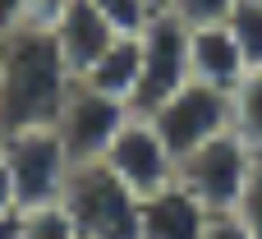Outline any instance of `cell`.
I'll return each mask as SVG.
<instances>
[{
  "label": "cell",
  "instance_id": "cell-17",
  "mask_svg": "<svg viewBox=\"0 0 262 239\" xmlns=\"http://www.w3.org/2000/svg\"><path fill=\"white\" fill-rule=\"evenodd\" d=\"M88 5H92V9H101L120 32H143V23L157 14L147 0H88Z\"/></svg>",
  "mask_w": 262,
  "mask_h": 239
},
{
  "label": "cell",
  "instance_id": "cell-4",
  "mask_svg": "<svg viewBox=\"0 0 262 239\" xmlns=\"http://www.w3.org/2000/svg\"><path fill=\"white\" fill-rule=\"evenodd\" d=\"M253 166H258V157H253L235 134H221V138L203 143L198 152L180 157L175 180H180L212 216H230V212L239 207V198H244V184H249Z\"/></svg>",
  "mask_w": 262,
  "mask_h": 239
},
{
  "label": "cell",
  "instance_id": "cell-24",
  "mask_svg": "<svg viewBox=\"0 0 262 239\" xmlns=\"http://www.w3.org/2000/svg\"><path fill=\"white\" fill-rule=\"evenodd\" d=\"M147 5H152V9H166V0H147Z\"/></svg>",
  "mask_w": 262,
  "mask_h": 239
},
{
  "label": "cell",
  "instance_id": "cell-5",
  "mask_svg": "<svg viewBox=\"0 0 262 239\" xmlns=\"http://www.w3.org/2000/svg\"><path fill=\"white\" fill-rule=\"evenodd\" d=\"M138 41H143V60H138V88L129 106L138 115H152L161 101H170L189 83V28L175 14L157 9L143 23Z\"/></svg>",
  "mask_w": 262,
  "mask_h": 239
},
{
  "label": "cell",
  "instance_id": "cell-9",
  "mask_svg": "<svg viewBox=\"0 0 262 239\" xmlns=\"http://www.w3.org/2000/svg\"><path fill=\"white\" fill-rule=\"evenodd\" d=\"M212 221L216 216L180 180L161 193L138 198V239H207Z\"/></svg>",
  "mask_w": 262,
  "mask_h": 239
},
{
  "label": "cell",
  "instance_id": "cell-3",
  "mask_svg": "<svg viewBox=\"0 0 262 239\" xmlns=\"http://www.w3.org/2000/svg\"><path fill=\"white\" fill-rule=\"evenodd\" d=\"M0 152H5V166H9V184H14V203H18V212L60 203L74 161H69L64 143H60L55 124H51V129H23V134H9V138H0Z\"/></svg>",
  "mask_w": 262,
  "mask_h": 239
},
{
  "label": "cell",
  "instance_id": "cell-16",
  "mask_svg": "<svg viewBox=\"0 0 262 239\" xmlns=\"http://www.w3.org/2000/svg\"><path fill=\"white\" fill-rule=\"evenodd\" d=\"M239 0H166V14H175L184 28H216L230 18Z\"/></svg>",
  "mask_w": 262,
  "mask_h": 239
},
{
  "label": "cell",
  "instance_id": "cell-11",
  "mask_svg": "<svg viewBox=\"0 0 262 239\" xmlns=\"http://www.w3.org/2000/svg\"><path fill=\"white\" fill-rule=\"evenodd\" d=\"M244 74H249L244 51L235 46V37H230L226 23H216V28H189V78L193 83L230 92Z\"/></svg>",
  "mask_w": 262,
  "mask_h": 239
},
{
  "label": "cell",
  "instance_id": "cell-1",
  "mask_svg": "<svg viewBox=\"0 0 262 239\" xmlns=\"http://www.w3.org/2000/svg\"><path fill=\"white\" fill-rule=\"evenodd\" d=\"M74 88L69 64L46 28L28 23L0 41V138L23 129H51Z\"/></svg>",
  "mask_w": 262,
  "mask_h": 239
},
{
  "label": "cell",
  "instance_id": "cell-12",
  "mask_svg": "<svg viewBox=\"0 0 262 239\" xmlns=\"http://www.w3.org/2000/svg\"><path fill=\"white\" fill-rule=\"evenodd\" d=\"M138 60H143V41H138V32H120L111 46H106V55L88 69V74H78V83H88V88H97V92H106V97H115V101H134V88H138ZM134 111V106H129Z\"/></svg>",
  "mask_w": 262,
  "mask_h": 239
},
{
  "label": "cell",
  "instance_id": "cell-20",
  "mask_svg": "<svg viewBox=\"0 0 262 239\" xmlns=\"http://www.w3.org/2000/svg\"><path fill=\"white\" fill-rule=\"evenodd\" d=\"M69 5H74V0H32V23H37V28H51Z\"/></svg>",
  "mask_w": 262,
  "mask_h": 239
},
{
  "label": "cell",
  "instance_id": "cell-10",
  "mask_svg": "<svg viewBox=\"0 0 262 239\" xmlns=\"http://www.w3.org/2000/svg\"><path fill=\"white\" fill-rule=\"evenodd\" d=\"M51 41L60 46V60L69 64V74L78 78V74H88L101 55H106V46L120 37V28L101 14V9H92L88 0H74L51 28Z\"/></svg>",
  "mask_w": 262,
  "mask_h": 239
},
{
  "label": "cell",
  "instance_id": "cell-23",
  "mask_svg": "<svg viewBox=\"0 0 262 239\" xmlns=\"http://www.w3.org/2000/svg\"><path fill=\"white\" fill-rule=\"evenodd\" d=\"M0 239H23V226H18V212L0 216Z\"/></svg>",
  "mask_w": 262,
  "mask_h": 239
},
{
  "label": "cell",
  "instance_id": "cell-2",
  "mask_svg": "<svg viewBox=\"0 0 262 239\" xmlns=\"http://www.w3.org/2000/svg\"><path fill=\"white\" fill-rule=\"evenodd\" d=\"M60 207L78 239H138V193H129L106 161H78L64 180Z\"/></svg>",
  "mask_w": 262,
  "mask_h": 239
},
{
  "label": "cell",
  "instance_id": "cell-18",
  "mask_svg": "<svg viewBox=\"0 0 262 239\" xmlns=\"http://www.w3.org/2000/svg\"><path fill=\"white\" fill-rule=\"evenodd\" d=\"M230 216L249 230V239H262V157H258V166H253V175H249V184H244L239 207Z\"/></svg>",
  "mask_w": 262,
  "mask_h": 239
},
{
  "label": "cell",
  "instance_id": "cell-13",
  "mask_svg": "<svg viewBox=\"0 0 262 239\" xmlns=\"http://www.w3.org/2000/svg\"><path fill=\"white\" fill-rule=\"evenodd\" d=\"M230 134L253 157H262V69H249L230 88Z\"/></svg>",
  "mask_w": 262,
  "mask_h": 239
},
{
  "label": "cell",
  "instance_id": "cell-14",
  "mask_svg": "<svg viewBox=\"0 0 262 239\" xmlns=\"http://www.w3.org/2000/svg\"><path fill=\"white\" fill-rule=\"evenodd\" d=\"M235 46L244 51V64L249 69H262V0H239L226 18Z\"/></svg>",
  "mask_w": 262,
  "mask_h": 239
},
{
  "label": "cell",
  "instance_id": "cell-21",
  "mask_svg": "<svg viewBox=\"0 0 262 239\" xmlns=\"http://www.w3.org/2000/svg\"><path fill=\"white\" fill-rule=\"evenodd\" d=\"M207 239H249V230H244L235 216H216L212 230H207Z\"/></svg>",
  "mask_w": 262,
  "mask_h": 239
},
{
  "label": "cell",
  "instance_id": "cell-7",
  "mask_svg": "<svg viewBox=\"0 0 262 239\" xmlns=\"http://www.w3.org/2000/svg\"><path fill=\"white\" fill-rule=\"evenodd\" d=\"M101 161H106V170H111L129 193H138V198L170 189V184H175V170H180V161H175V152L166 147V138L157 134V124H152L147 115H138V111L124 120V129L115 134V143L106 147Z\"/></svg>",
  "mask_w": 262,
  "mask_h": 239
},
{
  "label": "cell",
  "instance_id": "cell-8",
  "mask_svg": "<svg viewBox=\"0 0 262 239\" xmlns=\"http://www.w3.org/2000/svg\"><path fill=\"white\" fill-rule=\"evenodd\" d=\"M129 115L134 111L124 101H115V97H106V92H97V88H88V83L74 78L69 97H64V111L55 120V134H60V143H64V152H69L74 166L78 161H101Z\"/></svg>",
  "mask_w": 262,
  "mask_h": 239
},
{
  "label": "cell",
  "instance_id": "cell-19",
  "mask_svg": "<svg viewBox=\"0 0 262 239\" xmlns=\"http://www.w3.org/2000/svg\"><path fill=\"white\" fill-rule=\"evenodd\" d=\"M32 23V0H0V41Z\"/></svg>",
  "mask_w": 262,
  "mask_h": 239
},
{
  "label": "cell",
  "instance_id": "cell-6",
  "mask_svg": "<svg viewBox=\"0 0 262 239\" xmlns=\"http://www.w3.org/2000/svg\"><path fill=\"white\" fill-rule=\"evenodd\" d=\"M147 120L157 124V134L166 138V147H170L175 161H180V157L198 152L203 143L230 134V92L189 78V83H184L170 101H161Z\"/></svg>",
  "mask_w": 262,
  "mask_h": 239
},
{
  "label": "cell",
  "instance_id": "cell-15",
  "mask_svg": "<svg viewBox=\"0 0 262 239\" xmlns=\"http://www.w3.org/2000/svg\"><path fill=\"white\" fill-rule=\"evenodd\" d=\"M18 226H23V239H78L74 221H69V212H64L60 203L18 212Z\"/></svg>",
  "mask_w": 262,
  "mask_h": 239
},
{
  "label": "cell",
  "instance_id": "cell-22",
  "mask_svg": "<svg viewBox=\"0 0 262 239\" xmlns=\"http://www.w3.org/2000/svg\"><path fill=\"white\" fill-rule=\"evenodd\" d=\"M9 212H18V203H14V184H9V166H5V152H0V216H9Z\"/></svg>",
  "mask_w": 262,
  "mask_h": 239
}]
</instances>
